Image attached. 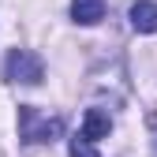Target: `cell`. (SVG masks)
Masks as SVG:
<instances>
[{"label":"cell","instance_id":"4","mask_svg":"<svg viewBox=\"0 0 157 157\" xmlns=\"http://www.w3.org/2000/svg\"><path fill=\"white\" fill-rule=\"evenodd\" d=\"M131 26L139 34H157V4L135 0V4H131Z\"/></svg>","mask_w":157,"mask_h":157},{"label":"cell","instance_id":"3","mask_svg":"<svg viewBox=\"0 0 157 157\" xmlns=\"http://www.w3.org/2000/svg\"><path fill=\"white\" fill-rule=\"evenodd\" d=\"M109 131H112L109 112L86 109V116H82V139H86V142H97V139H109Z\"/></svg>","mask_w":157,"mask_h":157},{"label":"cell","instance_id":"1","mask_svg":"<svg viewBox=\"0 0 157 157\" xmlns=\"http://www.w3.org/2000/svg\"><path fill=\"white\" fill-rule=\"evenodd\" d=\"M19 139L23 142H56L64 139V120L60 116H49L34 105H19Z\"/></svg>","mask_w":157,"mask_h":157},{"label":"cell","instance_id":"6","mask_svg":"<svg viewBox=\"0 0 157 157\" xmlns=\"http://www.w3.org/2000/svg\"><path fill=\"white\" fill-rule=\"evenodd\" d=\"M67 153H71V157H101V153H97V146H94V142H86L82 135H75V139H71Z\"/></svg>","mask_w":157,"mask_h":157},{"label":"cell","instance_id":"2","mask_svg":"<svg viewBox=\"0 0 157 157\" xmlns=\"http://www.w3.org/2000/svg\"><path fill=\"white\" fill-rule=\"evenodd\" d=\"M8 82H23V86H37L45 78V64H41V56H34L30 49H11L8 52Z\"/></svg>","mask_w":157,"mask_h":157},{"label":"cell","instance_id":"5","mask_svg":"<svg viewBox=\"0 0 157 157\" xmlns=\"http://www.w3.org/2000/svg\"><path fill=\"white\" fill-rule=\"evenodd\" d=\"M71 19L78 26H94L105 19V0H71Z\"/></svg>","mask_w":157,"mask_h":157}]
</instances>
